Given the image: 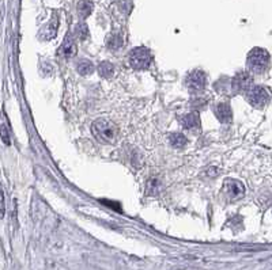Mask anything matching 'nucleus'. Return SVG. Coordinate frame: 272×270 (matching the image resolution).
I'll return each instance as SVG.
<instances>
[{"label":"nucleus","mask_w":272,"mask_h":270,"mask_svg":"<svg viewBox=\"0 0 272 270\" xmlns=\"http://www.w3.org/2000/svg\"><path fill=\"white\" fill-rule=\"evenodd\" d=\"M98 74L103 79H111L112 76L115 75V66L112 62L103 61L98 65Z\"/></svg>","instance_id":"14"},{"label":"nucleus","mask_w":272,"mask_h":270,"mask_svg":"<svg viewBox=\"0 0 272 270\" xmlns=\"http://www.w3.org/2000/svg\"><path fill=\"white\" fill-rule=\"evenodd\" d=\"M271 62L269 53L263 48H253L248 53L246 65L253 74H263L268 70Z\"/></svg>","instance_id":"2"},{"label":"nucleus","mask_w":272,"mask_h":270,"mask_svg":"<svg viewBox=\"0 0 272 270\" xmlns=\"http://www.w3.org/2000/svg\"><path fill=\"white\" fill-rule=\"evenodd\" d=\"M93 9L94 6L90 0H81V2L78 3V14H79V17H81L82 19L87 18L90 14L93 13Z\"/></svg>","instance_id":"12"},{"label":"nucleus","mask_w":272,"mask_h":270,"mask_svg":"<svg viewBox=\"0 0 272 270\" xmlns=\"http://www.w3.org/2000/svg\"><path fill=\"white\" fill-rule=\"evenodd\" d=\"M124 44V41H123V37H121L120 33H112L109 38L106 41L107 48L112 49V50H117V49H120Z\"/></svg>","instance_id":"13"},{"label":"nucleus","mask_w":272,"mask_h":270,"mask_svg":"<svg viewBox=\"0 0 272 270\" xmlns=\"http://www.w3.org/2000/svg\"><path fill=\"white\" fill-rule=\"evenodd\" d=\"M170 143H172V146L176 147V148H183V147L187 146V138L184 136L183 133H173L172 136H170Z\"/></svg>","instance_id":"16"},{"label":"nucleus","mask_w":272,"mask_h":270,"mask_svg":"<svg viewBox=\"0 0 272 270\" xmlns=\"http://www.w3.org/2000/svg\"><path fill=\"white\" fill-rule=\"evenodd\" d=\"M179 270H183V269H179Z\"/></svg>","instance_id":"19"},{"label":"nucleus","mask_w":272,"mask_h":270,"mask_svg":"<svg viewBox=\"0 0 272 270\" xmlns=\"http://www.w3.org/2000/svg\"><path fill=\"white\" fill-rule=\"evenodd\" d=\"M75 37H78L81 41L89 38V27L85 22H79L75 26Z\"/></svg>","instance_id":"17"},{"label":"nucleus","mask_w":272,"mask_h":270,"mask_svg":"<svg viewBox=\"0 0 272 270\" xmlns=\"http://www.w3.org/2000/svg\"><path fill=\"white\" fill-rule=\"evenodd\" d=\"M214 114L222 124H229V122H232L233 120V111L229 103H218V105L214 107Z\"/></svg>","instance_id":"9"},{"label":"nucleus","mask_w":272,"mask_h":270,"mask_svg":"<svg viewBox=\"0 0 272 270\" xmlns=\"http://www.w3.org/2000/svg\"><path fill=\"white\" fill-rule=\"evenodd\" d=\"M187 87L189 89V91H201V90L204 89L205 84H207V76L203 71L200 70H195V71H192L189 75L187 76Z\"/></svg>","instance_id":"7"},{"label":"nucleus","mask_w":272,"mask_h":270,"mask_svg":"<svg viewBox=\"0 0 272 270\" xmlns=\"http://www.w3.org/2000/svg\"><path fill=\"white\" fill-rule=\"evenodd\" d=\"M76 53V42L75 37L72 36L71 33H68L64 41H63L62 46L59 48V56H62L64 58L74 57Z\"/></svg>","instance_id":"8"},{"label":"nucleus","mask_w":272,"mask_h":270,"mask_svg":"<svg viewBox=\"0 0 272 270\" xmlns=\"http://www.w3.org/2000/svg\"><path fill=\"white\" fill-rule=\"evenodd\" d=\"M271 93L268 91L267 87L263 86H253L246 93V101L254 107H264L271 101Z\"/></svg>","instance_id":"5"},{"label":"nucleus","mask_w":272,"mask_h":270,"mask_svg":"<svg viewBox=\"0 0 272 270\" xmlns=\"http://www.w3.org/2000/svg\"><path fill=\"white\" fill-rule=\"evenodd\" d=\"M180 124L187 130H199L200 129V117L197 113H189L180 118Z\"/></svg>","instance_id":"10"},{"label":"nucleus","mask_w":272,"mask_h":270,"mask_svg":"<svg viewBox=\"0 0 272 270\" xmlns=\"http://www.w3.org/2000/svg\"><path fill=\"white\" fill-rule=\"evenodd\" d=\"M2 138L6 144H10V138H9V130H7V125L6 122H2Z\"/></svg>","instance_id":"18"},{"label":"nucleus","mask_w":272,"mask_h":270,"mask_svg":"<svg viewBox=\"0 0 272 270\" xmlns=\"http://www.w3.org/2000/svg\"><path fill=\"white\" fill-rule=\"evenodd\" d=\"M94 138L102 144H113L119 136V129L113 122L107 120H97L91 125Z\"/></svg>","instance_id":"1"},{"label":"nucleus","mask_w":272,"mask_h":270,"mask_svg":"<svg viewBox=\"0 0 272 270\" xmlns=\"http://www.w3.org/2000/svg\"><path fill=\"white\" fill-rule=\"evenodd\" d=\"M222 194L229 202H233V201H237V199L244 197V194H245V186L242 185V182L233 179V178H228L226 181L223 182Z\"/></svg>","instance_id":"4"},{"label":"nucleus","mask_w":272,"mask_h":270,"mask_svg":"<svg viewBox=\"0 0 272 270\" xmlns=\"http://www.w3.org/2000/svg\"><path fill=\"white\" fill-rule=\"evenodd\" d=\"M151 52L144 46H138L132 49L130 53V64L135 70H147L151 64Z\"/></svg>","instance_id":"3"},{"label":"nucleus","mask_w":272,"mask_h":270,"mask_svg":"<svg viewBox=\"0 0 272 270\" xmlns=\"http://www.w3.org/2000/svg\"><path fill=\"white\" fill-rule=\"evenodd\" d=\"M253 78L248 72L237 74L232 80V89L234 93H248L253 86Z\"/></svg>","instance_id":"6"},{"label":"nucleus","mask_w":272,"mask_h":270,"mask_svg":"<svg viewBox=\"0 0 272 270\" xmlns=\"http://www.w3.org/2000/svg\"><path fill=\"white\" fill-rule=\"evenodd\" d=\"M58 27H59L58 17H55V19H52L50 22L46 23V25L41 29L40 37L45 41L52 40V38H55L56 34H58Z\"/></svg>","instance_id":"11"},{"label":"nucleus","mask_w":272,"mask_h":270,"mask_svg":"<svg viewBox=\"0 0 272 270\" xmlns=\"http://www.w3.org/2000/svg\"><path fill=\"white\" fill-rule=\"evenodd\" d=\"M76 70H78V72H79L82 76H89L93 74L95 68H94L93 62L89 61V60H82V61L78 62Z\"/></svg>","instance_id":"15"}]
</instances>
